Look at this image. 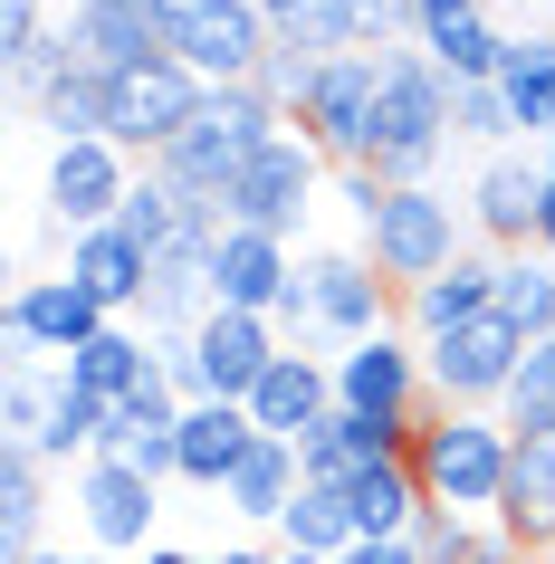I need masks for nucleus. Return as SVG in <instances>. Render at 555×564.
<instances>
[{"label": "nucleus", "mask_w": 555, "mask_h": 564, "mask_svg": "<svg viewBox=\"0 0 555 564\" xmlns=\"http://www.w3.org/2000/svg\"><path fill=\"white\" fill-rule=\"evenodd\" d=\"M268 134H288V116H278L259 87H211L202 116L182 124V134L153 153L145 173H163L182 202H231V182L249 173V153H259Z\"/></svg>", "instance_id": "nucleus-1"}, {"label": "nucleus", "mask_w": 555, "mask_h": 564, "mask_svg": "<svg viewBox=\"0 0 555 564\" xmlns=\"http://www.w3.org/2000/svg\"><path fill=\"white\" fill-rule=\"evenodd\" d=\"M508 469H517V431H508L498 412H431V421H421V441H412L421 498L450 507V517H498Z\"/></svg>", "instance_id": "nucleus-2"}, {"label": "nucleus", "mask_w": 555, "mask_h": 564, "mask_svg": "<svg viewBox=\"0 0 555 564\" xmlns=\"http://www.w3.org/2000/svg\"><path fill=\"white\" fill-rule=\"evenodd\" d=\"M450 77H440L421 48H383V116H374V173L383 182H431L440 153L460 144V124H450Z\"/></svg>", "instance_id": "nucleus-3"}, {"label": "nucleus", "mask_w": 555, "mask_h": 564, "mask_svg": "<svg viewBox=\"0 0 555 564\" xmlns=\"http://www.w3.org/2000/svg\"><path fill=\"white\" fill-rule=\"evenodd\" d=\"M354 249H364L393 288H421V278H440V268L460 259V249H479V239H469V202H450L440 182H393V192L354 220Z\"/></svg>", "instance_id": "nucleus-4"}, {"label": "nucleus", "mask_w": 555, "mask_h": 564, "mask_svg": "<svg viewBox=\"0 0 555 564\" xmlns=\"http://www.w3.org/2000/svg\"><path fill=\"white\" fill-rule=\"evenodd\" d=\"M153 20H163V58H182L202 87H249L278 48L259 0H153Z\"/></svg>", "instance_id": "nucleus-5"}, {"label": "nucleus", "mask_w": 555, "mask_h": 564, "mask_svg": "<svg viewBox=\"0 0 555 564\" xmlns=\"http://www.w3.org/2000/svg\"><path fill=\"white\" fill-rule=\"evenodd\" d=\"M374 116H383V58L374 48L317 58V87L297 106V134H307L335 173H364V163H374Z\"/></svg>", "instance_id": "nucleus-6"}, {"label": "nucleus", "mask_w": 555, "mask_h": 564, "mask_svg": "<svg viewBox=\"0 0 555 564\" xmlns=\"http://www.w3.org/2000/svg\"><path fill=\"white\" fill-rule=\"evenodd\" d=\"M421 364H431V412H498L517 364H526V335L508 316H469V326L431 335Z\"/></svg>", "instance_id": "nucleus-7"}, {"label": "nucleus", "mask_w": 555, "mask_h": 564, "mask_svg": "<svg viewBox=\"0 0 555 564\" xmlns=\"http://www.w3.org/2000/svg\"><path fill=\"white\" fill-rule=\"evenodd\" d=\"M325 173H335V163L288 124V134H268V144L249 153V173L231 182V202H221V210H231L239 230L297 239V230H307V210H317V192H325Z\"/></svg>", "instance_id": "nucleus-8"}, {"label": "nucleus", "mask_w": 555, "mask_h": 564, "mask_svg": "<svg viewBox=\"0 0 555 564\" xmlns=\"http://www.w3.org/2000/svg\"><path fill=\"white\" fill-rule=\"evenodd\" d=\"M268 39L297 58H345V48H403L412 39V0H259Z\"/></svg>", "instance_id": "nucleus-9"}, {"label": "nucleus", "mask_w": 555, "mask_h": 564, "mask_svg": "<svg viewBox=\"0 0 555 564\" xmlns=\"http://www.w3.org/2000/svg\"><path fill=\"white\" fill-rule=\"evenodd\" d=\"M307 278H317V345H335V355L403 326V288H393L364 249H317Z\"/></svg>", "instance_id": "nucleus-10"}, {"label": "nucleus", "mask_w": 555, "mask_h": 564, "mask_svg": "<svg viewBox=\"0 0 555 564\" xmlns=\"http://www.w3.org/2000/svg\"><path fill=\"white\" fill-rule=\"evenodd\" d=\"M67 498H77V517H87V555H145V545H153L163 488H153L135 459L96 449L87 469H67Z\"/></svg>", "instance_id": "nucleus-11"}, {"label": "nucleus", "mask_w": 555, "mask_h": 564, "mask_svg": "<svg viewBox=\"0 0 555 564\" xmlns=\"http://www.w3.org/2000/svg\"><path fill=\"white\" fill-rule=\"evenodd\" d=\"M335 402L345 412H374V421H431V364L403 326L374 335V345H345L335 355Z\"/></svg>", "instance_id": "nucleus-12"}, {"label": "nucleus", "mask_w": 555, "mask_h": 564, "mask_svg": "<svg viewBox=\"0 0 555 564\" xmlns=\"http://www.w3.org/2000/svg\"><path fill=\"white\" fill-rule=\"evenodd\" d=\"M116 326V316H106V306L87 297V288H77V278H20V288H10V306H0V335H10V355H87L96 335Z\"/></svg>", "instance_id": "nucleus-13"}, {"label": "nucleus", "mask_w": 555, "mask_h": 564, "mask_svg": "<svg viewBox=\"0 0 555 564\" xmlns=\"http://www.w3.org/2000/svg\"><path fill=\"white\" fill-rule=\"evenodd\" d=\"M202 77H192V67L182 58H145L135 67V77H116V116H106V144H125L135 153V163H153V153L173 144L182 124L202 116Z\"/></svg>", "instance_id": "nucleus-14"}, {"label": "nucleus", "mask_w": 555, "mask_h": 564, "mask_svg": "<svg viewBox=\"0 0 555 564\" xmlns=\"http://www.w3.org/2000/svg\"><path fill=\"white\" fill-rule=\"evenodd\" d=\"M135 182H145V163L125 144H106V134H96V144H58L49 153V220H58L67 239L106 230V220L135 202Z\"/></svg>", "instance_id": "nucleus-15"}, {"label": "nucleus", "mask_w": 555, "mask_h": 564, "mask_svg": "<svg viewBox=\"0 0 555 564\" xmlns=\"http://www.w3.org/2000/svg\"><path fill=\"white\" fill-rule=\"evenodd\" d=\"M469 202V239L479 249H498V259H517V249H536V202H546V153H489L479 163V182L460 192Z\"/></svg>", "instance_id": "nucleus-16"}, {"label": "nucleus", "mask_w": 555, "mask_h": 564, "mask_svg": "<svg viewBox=\"0 0 555 564\" xmlns=\"http://www.w3.org/2000/svg\"><path fill=\"white\" fill-rule=\"evenodd\" d=\"M58 48L96 77H135L145 58H163V20H153V0H77L58 20Z\"/></svg>", "instance_id": "nucleus-17"}, {"label": "nucleus", "mask_w": 555, "mask_h": 564, "mask_svg": "<svg viewBox=\"0 0 555 564\" xmlns=\"http://www.w3.org/2000/svg\"><path fill=\"white\" fill-rule=\"evenodd\" d=\"M297 249L288 239H268V230H221V249H211V297L221 306H239V316H268V306L288 297V278H297Z\"/></svg>", "instance_id": "nucleus-18"}, {"label": "nucleus", "mask_w": 555, "mask_h": 564, "mask_svg": "<svg viewBox=\"0 0 555 564\" xmlns=\"http://www.w3.org/2000/svg\"><path fill=\"white\" fill-rule=\"evenodd\" d=\"M192 345H202L211 402H249V392H259V373L288 355V345H278V326H268V316H239V306H211L202 326H192Z\"/></svg>", "instance_id": "nucleus-19"}, {"label": "nucleus", "mask_w": 555, "mask_h": 564, "mask_svg": "<svg viewBox=\"0 0 555 564\" xmlns=\"http://www.w3.org/2000/svg\"><path fill=\"white\" fill-rule=\"evenodd\" d=\"M489 306H498V249H460L440 278L403 288V335H412V345H431V335L469 326V316H489Z\"/></svg>", "instance_id": "nucleus-20"}, {"label": "nucleus", "mask_w": 555, "mask_h": 564, "mask_svg": "<svg viewBox=\"0 0 555 564\" xmlns=\"http://www.w3.org/2000/svg\"><path fill=\"white\" fill-rule=\"evenodd\" d=\"M325 412H335V355H297L288 345L259 373V392H249V421H259L268 441H307Z\"/></svg>", "instance_id": "nucleus-21"}, {"label": "nucleus", "mask_w": 555, "mask_h": 564, "mask_svg": "<svg viewBox=\"0 0 555 564\" xmlns=\"http://www.w3.org/2000/svg\"><path fill=\"white\" fill-rule=\"evenodd\" d=\"M67 278H77L106 316H135V306H145V278H153V249L125 230V220H106V230L67 239Z\"/></svg>", "instance_id": "nucleus-22"}, {"label": "nucleus", "mask_w": 555, "mask_h": 564, "mask_svg": "<svg viewBox=\"0 0 555 564\" xmlns=\"http://www.w3.org/2000/svg\"><path fill=\"white\" fill-rule=\"evenodd\" d=\"M259 449V421H249V402H192L182 412V488H202V498H221L231 488V469Z\"/></svg>", "instance_id": "nucleus-23"}, {"label": "nucleus", "mask_w": 555, "mask_h": 564, "mask_svg": "<svg viewBox=\"0 0 555 564\" xmlns=\"http://www.w3.org/2000/svg\"><path fill=\"white\" fill-rule=\"evenodd\" d=\"M30 116L49 124V144H96V134H106V116H116V77H96V67H77V58L58 48L49 87L30 96Z\"/></svg>", "instance_id": "nucleus-24"}, {"label": "nucleus", "mask_w": 555, "mask_h": 564, "mask_svg": "<svg viewBox=\"0 0 555 564\" xmlns=\"http://www.w3.org/2000/svg\"><path fill=\"white\" fill-rule=\"evenodd\" d=\"M67 373H77V383H87L96 402H135L145 383H163V345H153V335L135 326V316H116V326L96 335L87 355H67Z\"/></svg>", "instance_id": "nucleus-25"}, {"label": "nucleus", "mask_w": 555, "mask_h": 564, "mask_svg": "<svg viewBox=\"0 0 555 564\" xmlns=\"http://www.w3.org/2000/svg\"><path fill=\"white\" fill-rule=\"evenodd\" d=\"M297 488H307V469H297V441H268V431H259V449L231 469L221 507H231L239 527H268V535H278V517L297 507Z\"/></svg>", "instance_id": "nucleus-26"}, {"label": "nucleus", "mask_w": 555, "mask_h": 564, "mask_svg": "<svg viewBox=\"0 0 555 564\" xmlns=\"http://www.w3.org/2000/svg\"><path fill=\"white\" fill-rule=\"evenodd\" d=\"M498 527L526 545V564L555 555V431L546 441H517V469H508V498H498Z\"/></svg>", "instance_id": "nucleus-27"}, {"label": "nucleus", "mask_w": 555, "mask_h": 564, "mask_svg": "<svg viewBox=\"0 0 555 564\" xmlns=\"http://www.w3.org/2000/svg\"><path fill=\"white\" fill-rule=\"evenodd\" d=\"M498 96H508V116H517V134H526V144H555V30L508 39Z\"/></svg>", "instance_id": "nucleus-28"}, {"label": "nucleus", "mask_w": 555, "mask_h": 564, "mask_svg": "<svg viewBox=\"0 0 555 564\" xmlns=\"http://www.w3.org/2000/svg\"><path fill=\"white\" fill-rule=\"evenodd\" d=\"M39 517H49V459L30 441H0V564L39 555Z\"/></svg>", "instance_id": "nucleus-29"}, {"label": "nucleus", "mask_w": 555, "mask_h": 564, "mask_svg": "<svg viewBox=\"0 0 555 564\" xmlns=\"http://www.w3.org/2000/svg\"><path fill=\"white\" fill-rule=\"evenodd\" d=\"M345 507H354V535H412L431 498H421L412 459H364V469L345 478Z\"/></svg>", "instance_id": "nucleus-30"}, {"label": "nucleus", "mask_w": 555, "mask_h": 564, "mask_svg": "<svg viewBox=\"0 0 555 564\" xmlns=\"http://www.w3.org/2000/svg\"><path fill=\"white\" fill-rule=\"evenodd\" d=\"M364 535H354V507H345V488H297V507L278 517V555H325V564H345Z\"/></svg>", "instance_id": "nucleus-31"}, {"label": "nucleus", "mask_w": 555, "mask_h": 564, "mask_svg": "<svg viewBox=\"0 0 555 564\" xmlns=\"http://www.w3.org/2000/svg\"><path fill=\"white\" fill-rule=\"evenodd\" d=\"M421 555L431 564H526V545L508 527H498V517H450V507H421Z\"/></svg>", "instance_id": "nucleus-32"}, {"label": "nucleus", "mask_w": 555, "mask_h": 564, "mask_svg": "<svg viewBox=\"0 0 555 564\" xmlns=\"http://www.w3.org/2000/svg\"><path fill=\"white\" fill-rule=\"evenodd\" d=\"M489 316H508L526 345H546V335H555V259H546V249L498 259V306H489Z\"/></svg>", "instance_id": "nucleus-33"}, {"label": "nucleus", "mask_w": 555, "mask_h": 564, "mask_svg": "<svg viewBox=\"0 0 555 564\" xmlns=\"http://www.w3.org/2000/svg\"><path fill=\"white\" fill-rule=\"evenodd\" d=\"M49 392H58V364H39V355H10L0 364V441H30L49 431Z\"/></svg>", "instance_id": "nucleus-34"}, {"label": "nucleus", "mask_w": 555, "mask_h": 564, "mask_svg": "<svg viewBox=\"0 0 555 564\" xmlns=\"http://www.w3.org/2000/svg\"><path fill=\"white\" fill-rule=\"evenodd\" d=\"M498 421H508L517 441H546V431H555V335H546V345H526V364H517V383H508V402H498Z\"/></svg>", "instance_id": "nucleus-35"}, {"label": "nucleus", "mask_w": 555, "mask_h": 564, "mask_svg": "<svg viewBox=\"0 0 555 564\" xmlns=\"http://www.w3.org/2000/svg\"><path fill=\"white\" fill-rule=\"evenodd\" d=\"M450 124H460V144H479V153H508V144H517V116H508L498 77H489V87H460V96H450Z\"/></svg>", "instance_id": "nucleus-36"}, {"label": "nucleus", "mask_w": 555, "mask_h": 564, "mask_svg": "<svg viewBox=\"0 0 555 564\" xmlns=\"http://www.w3.org/2000/svg\"><path fill=\"white\" fill-rule=\"evenodd\" d=\"M249 87H259L268 106H278V116L297 124V106H307V87H317V58H297V48H268V67L249 77Z\"/></svg>", "instance_id": "nucleus-37"}, {"label": "nucleus", "mask_w": 555, "mask_h": 564, "mask_svg": "<svg viewBox=\"0 0 555 564\" xmlns=\"http://www.w3.org/2000/svg\"><path fill=\"white\" fill-rule=\"evenodd\" d=\"M345 564H431V555H421V535H364Z\"/></svg>", "instance_id": "nucleus-38"}, {"label": "nucleus", "mask_w": 555, "mask_h": 564, "mask_svg": "<svg viewBox=\"0 0 555 564\" xmlns=\"http://www.w3.org/2000/svg\"><path fill=\"white\" fill-rule=\"evenodd\" d=\"M536 249L555 259V173H546V202H536Z\"/></svg>", "instance_id": "nucleus-39"}, {"label": "nucleus", "mask_w": 555, "mask_h": 564, "mask_svg": "<svg viewBox=\"0 0 555 564\" xmlns=\"http://www.w3.org/2000/svg\"><path fill=\"white\" fill-rule=\"evenodd\" d=\"M211 564H278V545H221Z\"/></svg>", "instance_id": "nucleus-40"}, {"label": "nucleus", "mask_w": 555, "mask_h": 564, "mask_svg": "<svg viewBox=\"0 0 555 564\" xmlns=\"http://www.w3.org/2000/svg\"><path fill=\"white\" fill-rule=\"evenodd\" d=\"M145 564H211V555H182V545H145Z\"/></svg>", "instance_id": "nucleus-41"}, {"label": "nucleus", "mask_w": 555, "mask_h": 564, "mask_svg": "<svg viewBox=\"0 0 555 564\" xmlns=\"http://www.w3.org/2000/svg\"><path fill=\"white\" fill-rule=\"evenodd\" d=\"M278 564H325V555H278Z\"/></svg>", "instance_id": "nucleus-42"}, {"label": "nucleus", "mask_w": 555, "mask_h": 564, "mask_svg": "<svg viewBox=\"0 0 555 564\" xmlns=\"http://www.w3.org/2000/svg\"><path fill=\"white\" fill-rule=\"evenodd\" d=\"M546 173H555V144H546Z\"/></svg>", "instance_id": "nucleus-43"}, {"label": "nucleus", "mask_w": 555, "mask_h": 564, "mask_svg": "<svg viewBox=\"0 0 555 564\" xmlns=\"http://www.w3.org/2000/svg\"><path fill=\"white\" fill-rule=\"evenodd\" d=\"M536 564H555V555H536Z\"/></svg>", "instance_id": "nucleus-44"}]
</instances>
